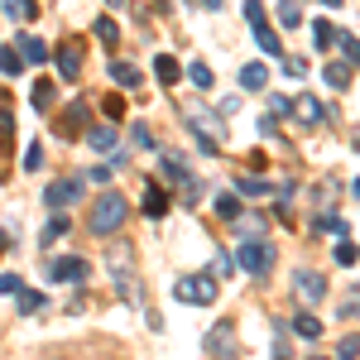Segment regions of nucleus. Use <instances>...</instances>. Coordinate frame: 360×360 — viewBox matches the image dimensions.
I'll return each mask as SVG.
<instances>
[{"label": "nucleus", "mask_w": 360, "mask_h": 360, "mask_svg": "<svg viewBox=\"0 0 360 360\" xmlns=\"http://www.w3.org/2000/svg\"><path fill=\"white\" fill-rule=\"evenodd\" d=\"M111 77H115V86H120V91H135V86H139V68H135V63H115Z\"/></svg>", "instance_id": "nucleus-8"}, {"label": "nucleus", "mask_w": 360, "mask_h": 360, "mask_svg": "<svg viewBox=\"0 0 360 360\" xmlns=\"http://www.w3.org/2000/svg\"><path fill=\"white\" fill-rule=\"evenodd\" d=\"M39 307H49L44 293H20V312H39Z\"/></svg>", "instance_id": "nucleus-23"}, {"label": "nucleus", "mask_w": 360, "mask_h": 360, "mask_svg": "<svg viewBox=\"0 0 360 360\" xmlns=\"http://www.w3.org/2000/svg\"><path fill=\"white\" fill-rule=\"evenodd\" d=\"M96 34H101L106 44H115V25H111V20H101V25H96Z\"/></svg>", "instance_id": "nucleus-31"}, {"label": "nucleus", "mask_w": 360, "mask_h": 360, "mask_svg": "<svg viewBox=\"0 0 360 360\" xmlns=\"http://www.w3.org/2000/svg\"><path fill=\"white\" fill-rule=\"evenodd\" d=\"M77 197H82V183H77V178H58L53 188H49V207L63 212V207H72Z\"/></svg>", "instance_id": "nucleus-4"}, {"label": "nucleus", "mask_w": 360, "mask_h": 360, "mask_svg": "<svg viewBox=\"0 0 360 360\" xmlns=\"http://www.w3.org/2000/svg\"><path fill=\"white\" fill-rule=\"evenodd\" d=\"M336 259H341V264H356V245L341 240V245H336Z\"/></svg>", "instance_id": "nucleus-30"}, {"label": "nucleus", "mask_w": 360, "mask_h": 360, "mask_svg": "<svg viewBox=\"0 0 360 360\" xmlns=\"http://www.w3.org/2000/svg\"><path fill=\"white\" fill-rule=\"evenodd\" d=\"M86 144H91L96 154H106V149H115V125H96V130L86 135Z\"/></svg>", "instance_id": "nucleus-11"}, {"label": "nucleus", "mask_w": 360, "mask_h": 360, "mask_svg": "<svg viewBox=\"0 0 360 360\" xmlns=\"http://www.w3.org/2000/svg\"><path fill=\"white\" fill-rule=\"evenodd\" d=\"M154 72H159V82H178V77H183L178 58H168V53H159V58H154Z\"/></svg>", "instance_id": "nucleus-12"}, {"label": "nucleus", "mask_w": 360, "mask_h": 360, "mask_svg": "<svg viewBox=\"0 0 360 360\" xmlns=\"http://www.w3.org/2000/svg\"><path fill=\"white\" fill-rule=\"evenodd\" d=\"M49 278H53V283H82L86 278V259H77V255H72V259H58L53 269H49Z\"/></svg>", "instance_id": "nucleus-5"}, {"label": "nucleus", "mask_w": 360, "mask_h": 360, "mask_svg": "<svg viewBox=\"0 0 360 360\" xmlns=\"http://www.w3.org/2000/svg\"><path fill=\"white\" fill-rule=\"evenodd\" d=\"M264 82H269V68H264V63H250V68H240V86H245V91H259Z\"/></svg>", "instance_id": "nucleus-7"}, {"label": "nucleus", "mask_w": 360, "mask_h": 360, "mask_svg": "<svg viewBox=\"0 0 360 360\" xmlns=\"http://www.w3.org/2000/svg\"><path fill=\"white\" fill-rule=\"evenodd\" d=\"M173 293H178V303L212 307V303H217V278H212V274H188V278L173 283Z\"/></svg>", "instance_id": "nucleus-2"}, {"label": "nucleus", "mask_w": 360, "mask_h": 360, "mask_svg": "<svg viewBox=\"0 0 360 360\" xmlns=\"http://www.w3.org/2000/svg\"><path fill=\"white\" fill-rule=\"evenodd\" d=\"M327 86H341V91H346V86H351V63H332V68H327Z\"/></svg>", "instance_id": "nucleus-14"}, {"label": "nucleus", "mask_w": 360, "mask_h": 360, "mask_svg": "<svg viewBox=\"0 0 360 360\" xmlns=\"http://www.w3.org/2000/svg\"><path fill=\"white\" fill-rule=\"evenodd\" d=\"M188 77H193V86L207 91V86H212V68H207V63H193V68H188Z\"/></svg>", "instance_id": "nucleus-19"}, {"label": "nucleus", "mask_w": 360, "mask_h": 360, "mask_svg": "<svg viewBox=\"0 0 360 360\" xmlns=\"http://www.w3.org/2000/svg\"><path fill=\"white\" fill-rule=\"evenodd\" d=\"M236 264L245 269V274H269V264H274V250L259 245V240H245L240 255H236Z\"/></svg>", "instance_id": "nucleus-3"}, {"label": "nucleus", "mask_w": 360, "mask_h": 360, "mask_svg": "<svg viewBox=\"0 0 360 360\" xmlns=\"http://www.w3.org/2000/svg\"><path fill=\"white\" fill-rule=\"evenodd\" d=\"M0 255H5V236H0Z\"/></svg>", "instance_id": "nucleus-34"}, {"label": "nucleus", "mask_w": 360, "mask_h": 360, "mask_svg": "<svg viewBox=\"0 0 360 360\" xmlns=\"http://www.w3.org/2000/svg\"><path fill=\"white\" fill-rule=\"evenodd\" d=\"M322 5H332V10H336V5H341V0H322Z\"/></svg>", "instance_id": "nucleus-33"}, {"label": "nucleus", "mask_w": 360, "mask_h": 360, "mask_svg": "<svg viewBox=\"0 0 360 360\" xmlns=\"http://www.w3.org/2000/svg\"><path fill=\"white\" fill-rule=\"evenodd\" d=\"M312 34H317V39H312L317 49H332V44H336V29H332V25H317Z\"/></svg>", "instance_id": "nucleus-24"}, {"label": "nucleus", "mask_w": 360, "mask_h": 360, "mask_svg": "<svg viewBox=\"0 0 360 360\" xmlns=\"http://www.w3.org/2000/svg\"><path fill=\"white\" fill-rule=\"evenodd\" d=\"M15 144V120H10V111L0 106V149H10Z\"/></svg>", "instance_id": "nucleus-16"}, {"label": "nucleus", "mask_w": 360, "mask_h": 360, "mask_svg": "<svg viewBox=\"0 0 360 360\" xmlns=\"http://www.w3.org/2000/svg\"><path fill=\"white\" fill-rule=\"evenodd\" d=\"M293 332H298V336H307V341H317V336H322V322H317L312 312H298V322H293Z\"/></svg>", "instance_id": "nucleus-13"}, {"label": "nucleus", "mask_w": 360, "mask_h": 360, "mask_svg": "<svg viewBox=\"0 0 360 360\" xmlns=\"http://www.w3.org/2000/svg\"><path fill=\"white\" fill-rule=\"evenodd\" d=\"M341 360H356V341H341Z\"/></svg>", "instance_id": "nucleus-32"}, {"label": "nucleus", "mask_w": 360, "mask_h": 360, "mask_svg": "<svg viewBox=\"0 0 360 360\" xmlns=\"http://www.w3.org/2000/svg\"><path fill=\"white\" fill-rule=\"evenodd\" d=\"M58 72H63V77H77V68H82V53H77V49H72V44H68V49H58Z\"/></svg>", "instance_id": "nucleus-10"}, {"label": "nucleus", "mask_w": 360, "mask_h": 360, "mask_svg": "<svg viewBox=\"0 0 360 360\" xmlns=\"http://www.w3.org/2000/svg\"><path fill=\"white\" fill-rule=\"evenodd\" d=\"M53 101V86L49 82H34V106H49Z\"/></svg>", "instance_id": "nucleus-25"}, {"label": "nucleus", "mask_w": 360, "mask_h": 360, "mask_svg": "<svg viewBox=\"0 0 360 360\" xmlns=\"http://www.w3.org/2000/svg\"><path fill=\"white\" fill-rule=\"evenodd\" d=\"M58 236H68V217H53V221H49V231H44V245H53Z\"/></svg>", "instance_id": "nucleus-21"}, {"label": "nucleus", "mask_w": 360, "mask_h": 360, "mask_svg": "<svg viewBox=\"0 0 360 360\" xmlns=\"http://www.w3.org/2000/svg\"><path fill=\"white\" fill-rule=\"evenodd\" d=\"M25 168L34 173V168H44V149L39 144H29V154H25Z\"/></svg>", "instance_id": "nucleus-27"}, {"label": "nucleus", "mask_w": 360, "mask_h": 360, "mask_svg": "<svg viewBox=\"0 0 360 360\" xmlns=\"http://www.w3.org/2000/svg\"><path fill=\"white\" fill-rule=\"evenodd\" d=\"M106 115L120 120V115H125V96H106Z\"/></svg>", "instance_id": "nucleus-28"}, {"label": "nucleus", "mask_w": 360, "mask_h": 360, "mask_svg": "<svg viewBox=\"0 0 360 360\" xmlns=\"http://www.w3.org/2000/svg\"><path fill=\"white\" fill-rule=\"evenodd\" d=\"M15 53L25 58V63H49V58H53V53H49V44H44V39H29V34L20 39V49H15Z\"/></svg>", "instance_id": "nucleus-6"}, {"label": "nucleus", "mask_w": 360, "mask_h": 360, "mask_svg": "<svg viewBox=\"0 0 360 360\" xmlns=\"http://www.w3.org/2000/svg\"><path fill=\"white\" fill-rule=\"evenodd\" d=\"M298 293H303L307 303H317V298H322V293H327V283H322V274H298Z\"/></svg>", "instance_id": "nucleus-9"}, {"label": "nucleus", "mask_w": 360, "mask_h": 360, "mask_svg": "<svg viewBox=\"0 0 360 360\" xmlns=\"http://www.w3.org/2000/svg\"><path fill=\"white\" fill-rule=\"evenodd\" d=\"M236 188H240L245 197H264L269 193V183H259V178H236Z\"/></svg>", "instance_id": "nucleus-17"}, {"label": "nucleus", "mask_w": 360, "mask_h": 360, "mask_svg": "<svg viewBox=\"0 0 360 360\" xmlns=\"http://www.w3.org/2000/svg\"><path fill=\"white\" fill-rule=\"evenodd\" d=\"M0 68H5V72H10V77H15V72H20V68H25V58L15 53V49H0Z\"/></svg>", "instance_id": "nucleus-20"}, {"label": "nucleus", "mask_w": 360, "mask_h": 360, "mask_svg": "<svg viewBox=\"0 0 360 360\" xmlns=\"http://www.w3.org/2000/svg\"><path fill=\"white\" fill-rule=\"evenodd\" d=\"M0 293H15V298H20V293H25V283H20L15 274H0Z\"/></svg>", "instance_id": "nucleus-26"}, {"label": "nucleus", "mask_w": 360, "mask_h": 360, "mask_svg": "<svg viewBox=\"0 0 360 360\" xmlns=\"http://www.w3.org/2000/svg\"><path fill=\"white\" fill-rule=\"evenodd\" d=\"M217 207H221V217H240V202H236V197H221Z\"/></svg>", "instance_id": "nucleus-29"}, {"label": "nucleus", "mask_w": 360, "mask_h": 360, "mask_svg": "<svg viewBox=\"0 0 360 360\" xmlns=\"http://www.w3.org/2000/svg\"><path fill=\"white\" fill-rule=\"evenodd\" d=\"M298 115H303V120H322V106H317L312 96H298Z\"/></svg>", "instance_id": "nucleus-22"}, {"label": "nucleus", "mask_w": 360, "mask_h": 360, "mask_svg": "<svg viewBox=\"0 0 360 360\" xmlns=\"http://www.w3.org/2000/svg\"><path fill=\"white\" fill-rule=\"evenodd\" d=\"M125 217H130V202L120 193H101L96 207H91V217H86V231H91V236H111V231L125 226Z\"/></svg>", "instance_id": "nucleus-1"}, {"label": "nucleus", "mask_w": 360, "mask_h": 360, "mask_svg": "<svg viewBox=\"0 0 360 360\" xmlns=\"http://www.w3.org/2000/svg\"><path fill=\"white\" fill-rule=\"evenodd\" d=\"M278 20H283V25L293 29V25H303V10H298L293 0H283V5H278Z\"/></svg>", "instance_id": "nucleus-18"}, {"label": "nucleus", "mask_w": 360, "mask_h": 360, "mask_svg": "<svg viewBox=\"0 0 360 360\" xmlns=\"http://www.w3.org/2000/svg\"><path fill=\"white\" fill-rule=\"evenodd\" d=\"M164 193H159V188H149V193H144V212H149V217H164Z\"/></svg>", "instance_id": "nucleus-15"}]
</instances>
